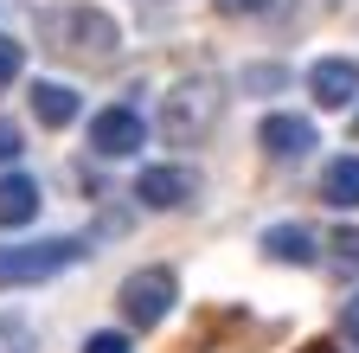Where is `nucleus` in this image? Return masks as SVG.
I'll return each instance as SVG.
<instances>
[{"label":"nucleus","mask_w":359,"mask_h":353,"mask_svg":"<svg viewBox=\"0 0 359 353\" xmlns=\"http://www.w3.org/2000/svg\"><path fill=\"white\" fill-rule=\"evenodd\" d=\"M257 142H263L269 161H302V154L314 148V122H308V116H263Z\"/></svg>","instance_id":"nucleus-8"},{"label":"nucleus","mask_w":359,"mask_h":353,"mask_svg":"<svg viewBox=\"0 0 359 353\" xmlns=\"http://www.w3.org/2000/svg\"><path fill=\"white\" fill-rule=\"evenodd\" d=\"M218 128V84L205 77H187V84H173V91L161 97V135L167 142H205Z\"/></svg>","instance_id":"nucleus-1"},{"label":"nucleus","mask_w":359,"mask_h":353,"mask_svg":"<svg viewBox=\"0 0 359 353\" xmlns=\"http://www.w3.org/2000/svg\"><path fill=\"white\" fill-rule=\"evenodd\" d=\"M321 199H327V206H340V212H353V206H359V154H340V161H327V167H321Z\"/></svg>","instance_id":"nucleus-11"},{"label":"nucleus","mask_w":359,"mask_h":353,"mask_svg":"<svg viewBox=\"0 0 359 353\" xmlns=\"http://www.w3.org/2000/svg\"><path fill=\"white\" fill-rule=\"evenodd\" d=\"M77 91H71V84H58V77H39L32 84V116L45 122V128H65V122H77Z\"/></svg>","instance_id":"nucleus-10"},{"label":"nucleus","mask_w":359,"mask_h":353,"mask_svg":"<svg viewBox=\"0 0 359 353\" xmlns=\"http://www.w3.org/2000/svg\"><path fill=\"white\" fill-rule=\"evenodd\" d=\"M173 295H180L173 270H167V263H148V270H135L122 283V321L128 328H161L173 315Z\"/></svg>","instance_id":"nucleus-3"},{"label":"nucleus","mask_w":359,"mask_h":353,"mask_svg":"<svg viewBox=\"0 0 359 353\" xmlns=\"http://www.w3.org/2000/svg\"><path fill=\"white\" fill-rule=\"evenodd\" d=\"M308 353H327V347H308Z\"/></svg>","instance_id":"nucleus-20"},{"label":"nucleus","mask_w":359,"mask_h":353,"mask_svg":"<svg viewBox=\"0 0 359 353\" xmlns=\"http://www.w3.org/2000/svg\"><path fill=\"white\" fill-rule=\"evenodd\" d=\"M83 257L77 238H32V244H0V289H20V283H45L71 270Z\"/></svg>","instance_id":"nucleus-2"},{"label":"nucleus","mask_w":359,"mask_h":353,"mask_svg":"<svg viewBox=\"0 0 359 353\" xmlns=\"http://www.w3.org/2000/svg\"><path fill=\"white\" fill-rule=\"evenodd\" d=\"M83 353H128V334H116V328H97L83 340Z\"/></svg>","instance_id":"nucleus-15"},{"label":"nucleus","mask_w":359,"mask_h":353,"mask_svg":"<svg viewBox=\"0 0 359 353\" xmlns=\"http://www.w3.org/2000/svg\"><path fill=\"white\" fill-rule=\"evenodd\" d=\"M263 251L276 257V263H314V238L302 225H269L263 232Z\"/></svg>","instance_id":"nucleus-12"},{"label":"nucleus","mask_w":359,"mask_h":353,"mask_svg":"<svg viewBox=\"0 0 359 353\" xmlns=\"http://www.w3.org/2000/svg\"><path fill=\"white\" fill-rule=\"evenodd\" d=\"M353 135H359V116H353Z\"/></svg>","instance_id":"nucleus-19"},{"label":"nucleus","mask_w":359,"mask_h":353,"mask_svg":"<svg viewBox=\"0 0 359 353\" xmlns=\"http://www.w3.org/2000/svg\"><path fill=\"white\" fill-rule=\"evenodd\" d=\"M65 32H71V46H77L83 58H109V52L122 46V26H116L109 13H97V7H71V13H65Z\"/></svg>","instance_id":"nucleus-7"},{"label":"nucleus","mask_w":359,"mask_h":353,"mask_svg":"<svg viewBox=\"0 0 359 353\" xmlns=\"http://www.w3.org/2000/svg\"><path fill=\"white\" fill-rule=\"evenodd\" d=\"M327 251H334L340 263H359V225H340V232L327 238Z\"/></svg>","instance_id":"nucleus-14"},{"label":"nucleus","mask_w":359,"mask_h":353,"mask_svg":"<svg viewBox=\"0 0 359 353\" xmlns=\"http://www.w3.org/2000/svg\"><path fill=\"white\" fill-rule=\"evenodd\" d=\"M142 142H148V128H142V116H135L128 103H109V109L90 116V148H97L103 161H128V154H142Z\"/></svg>","instance_id":"nucleus-4"},{"label":"nucleus","mask_w":359,"mask_h":353,"mask_svg":"<svg viewBox=\"0 0 359 353\" xmlns=\"http://www.w3.org/2000/svg\"><path fill=\"white\" fill-rule=\"evenodd\" d=\"M218 7H224V13H263L269 0H218Z\"/></svg>","instance_id":"nucleus-18"},{"label":"nucleus","mask_w":359,"mask_h":353,"mask_svg":"<svg viewBox=\"0 0 359 353\" xmlns=\"http://www.w3.org/2000/svg\"><path fill=\"white\" fill-rule=\"evenodd\" d=\"M20 148H26V142H20V128H13V122H0V161H20Z\"/></svg>","instance_id":"nucleus-16"},{"label":"nucleus","mask_w":359,"mask_h":353,"mask_svg":"<svg viewBox=\"0 0 359 353\" xmlns=\"http://www.w3.org/2000/svg\"><path fill=\"white\" fill-rule=\"evenodd\" d=\"M340 334H346V340H353V347H359V295H353V302H346V315H340Z\"/></svg>","instance_id":"nucleus-17"},{"label":"nucleus","mask_w":359,"mask_h":353,"mask_svg":"<svg viewBox=\"0 0 359 353\" xmlns=\"http://www.w3.org/2000/svg\"><path fill=\"white\" fill-rule=\"evenodd\" d=\"M39 180L32 173H0V232H20V225H32L39 218Z\"/></svg>","instance_id":"nucleus-9"},{"label":"nucleus","mask_w":359,"mask_h":353,"mask_svg":"<svg viewBox=\"0 0 359 353\" xmlns=\"http://www.w3.org/2000/svg\"><path fill=\"white\" fill-rule=\"evenodd\" d=\"M26 71V52H20V39H0V84H13Z\"/></svg>","instance_id":"nucleus-13"},{"label":"nucleus","mask_w":359,"mask_h":353,"mask_svg":"<svg viewBox=\"0 0 359 353\" xmlns=\"http://www.w3.org/2000/svg\"><path fill=\"white\" fill-rule=\"evenodd\" d=\"M353 91H359V65L353 58H314L308 65V97L321 109H346Z\"/></svg>","instance_id":"nucleus-6"},{"label":"nucleus","mask_w":359,"mask_h":353,"mask_svg":"<svg viewBox=\"0 0 359 353\" xmlns=\"http://www.w3.org/2000/svg\"><path fill=\"white\" fill-rule=\"evenodd\" d=\"M199 193V173L193 167H142V180H135V199H142L148 212H180V206H193Z\"/></svg>","instance_id":"nucleus-5"}]
</instances>
